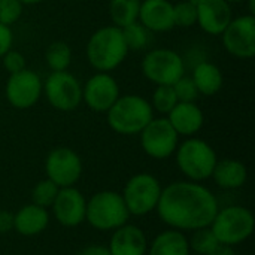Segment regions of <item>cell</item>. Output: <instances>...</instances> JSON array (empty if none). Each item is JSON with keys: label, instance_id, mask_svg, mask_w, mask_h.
I'll return each instance as SVG.
<instances>
[{"label": "cell", "instance_id": "obj_1", "mask_svg": "<svg viewBox=\"0 0 255 255\" xmlns=\"http://www.w3.org/2000/svg\"><path fill=\"white\" fill-rule=\"evenodd\" d=\"M157 209L166 224L184 230H197L212 224L218 203L214 194L202 185L175 182L161 191Z\"/></svg>", "mask_w": 255, "mask_h": 255}, {"label": "cell", "instance_id": "obj_2", "mask_svg": "<svg viewBox=\"0 0 255 255\" xmlns=\"http://www.w3.org/2000/svg\"><path fill=\"white\" fill-rule=\"evenodd\" d=\"M127 52L128 48L124 42L123 30L117 25L99 28L87 45L88 61L99 72H109L118 67L127 57Z\"/></svg>", "mask_w": 255, "mask_h": 255}, {"label": "cell", "instance_id": "obj_3", "mask_svg": "<svg viewBox=\"0 0 255 255\" xmlns=\"http://www.w3.org/2000/svg\"><path fill=\"white\" fill-rule=\"evenodd\" d=\"M151 120L152 106L148 100L134 94L118 97L108 111V123L120 134L140 133Z\"/></svg>", "mask_w": 255, "mask_h": 255}, {"label": "cell", "instance_id": "obj_4", "mask_svg": "<svg viewBox=\"0 0 255 255\" xmlns=\"http://www.w3.org/2000/svg\"><path fill=\"white\" fill-rule=\"evenodd\" d=\"M211 230L221 245H236L251 236L254 217L245 208L230 206L217 212Z\"/></svg>", "mask_w": 255, "mask_h": 255}, {"label": "cell", "instance_id": "obj_5", "mask_svg": "<svg viewBox=\"0 0 255 255\" xmlns=\"http://www.w3.org/2000/svg\"><path fill=\"white\" fill-rule=\"evenodd\" d=\"M85 217L93 227L99 230H112L124 226L128 218V209L120 194L103 191L91 197L87 205Z\"/></svg>", "mask_w": 255, "mask_h": 255}, {"label": "cell", "instance_id": "obj_6", "mask_svg": "<svg viewBox=\"0 0 255 255\" xmlns=\"http://www.w3.org/2000/svg\"><path fill=\"white\" fill-rule=\"evenodd\" d=\"M179 169L194 181H203L209 178L217 164L215 151L200 139L185 140L176 155Z\"/></svg>", "mask_w": 255, "mask_h": 255}, {"label": "cell", "instance_id": "obj_7", "mask_svg": "<svg viewBox=\"0 0 255 255\" xmlns=\"http://www.w3.org/2000/svg\"><path fill=\"white\" fill-rule=\"evenodd\" d=\"M142 72L157 85H173L184 76V60L172 49H152L142 61Z\"/></svg>", "mask_w": 255, "mask_h": 255}, {"label": "cell", "instance_id": "obj_8", "mask_svg": "<svg viewBox=\"0 0 255 255\" xmlns=\"http://www.w3.org/2000/svg\"><path fill=\"white\" fill-rule=\"evenodd\" d=\"M45 94L52 108L69 112L79 106L82 100V87L69 72H52L45 81Z\"/></svg>", "mask_w": 255, "mask_h": 255}, {"label": "cell", "instance_id": "obj_9", "mask_svg": "<svg viewBox=\"0 0 255 255\" xmlns=\"http://www.w3.org/2000/svg\"><path fill=\"white\" fill-rule=\"evenodd\" d=\"M160 194L161 188L158 181L148 173H140L128 181L123 199L128 214L145 215L157 206Z\"/></svg>", "mask_w": 255, "mask_h": 255}, {"label": "cell", "instance_id": "obj_10", "mask_svg": "<svg viewBox=\"0 0 255 255\" xmlns=\"http://www.w3.org/2000/svg\"><path fill=\"white\" fill-rule=\"evenodd\" d=\"M223 34V43L227 52L239 58H253L255 55V16L242 15L230 21Z\"/></svg>", "mask_w": 255, "mask_h": 255}, {"label": "cell", "instance_id": "obj_11", "mask_svg": "<svg viewBox=\"0 0 255 255\" xmlns=\"http://www.w3.org/2000/svg\"><path fill=\"white\" fill-rule=\"evenodd\" d=\"M140 133V143L143 151L154 158H166L176 148L178 133L167 118H152Z\"/></svg>", "mask_w": 255, "mask_h": 255}, {"label": "cell", "instance_id": "obj_12", "mask_svg": "<svg viewBox=\"0 0 255 255\" xmlns=\"http://www.w3.org/2000/svg\"><path fill=\"white\" fill-rule=\"evenodd\" d=\"M40 78L28 69L12 73L7 79L6 99L16 109H28L36 105L40 97Z\"/></svg>", "mask_w": 255, "mask_h": 255}, {"label": "cell", "instance_id": "obj_13", "mask_svg": "<svg viewBox=\"0 0 255 255\" xmlns=\"http://www.w3.org/2000/svg\"><path fill=\"white\" fill-rule=\"evenodd\" d=\"M82 172V164L78 154L69 148H57L46 158V173L49 181L57 187L73 185Z\"/></svg>", "mask_w": 255, "mask_h": 255}, {"label": "cell", "instance_id": "obj_14", "mask_svg": "<svg viewBox=\"0 0 255 255\" xmlns=\"http://www.w3.org/2000/svg\"><path fill=\"white\" fill-rule=\"evenodd\" d=\"M118 97L120 87L117 81L105 72L91 76L82 88V99L96 112H108Z\"/></svg>", "mask_w": 255, "mask_h": 255}, {"label": "cell", "instance_id": "obj_15", "mask_svg": "<svg viewBox=\"0 0 255 255\" xmlns=\"http://www.w3.org/2000/svg\"><path fill=\"white\" fill-rule=\"evenodd\" d=\"M197 22L209 34L218 36L230 24L232 7L226 0H197Z\"/></svg>", "mask_w": 255, "mask_h": 255}, {"label": "cell", "instance_id": "obj_16", "mask_svg": "<svg viewBox=\"0 0 255 255\" xmlns=\"http://www.w3.org/2000/svg\"><path fill=\"white\" fill-rule=\"evenodd\" d=\"M52 205H54V214L63 226L75 227L81 224L85 218V211H87L85 199L78 190L72 187H66L61 191H58Z\"/></svg>", "mask_w": 255, "mask_h": 255}, {"label": "cell", "instance_id": "obj_17", "mask_svg": "<svg viewBox=\"0 0 255 255\" xmlns=\"http://www.w3.org/2000/svg\"><path fill=\"white\" fill-rule=\"evenodd\" d=\"M137 19L148 31H169L175 27L173 4L169 0H143Z\"/></svg>", "mask_w": 255, "mask_h": 255}, {"label": "cell", "instance_id": "obj_18", "mask_svg": "<svg viewBox=\"0 0 255 255\" xmlns=\"http://www.w3.org/2000/svg\"><path fill=\"white\" fill-rule=\"evenodd\" d=\"M167 120L178 134L191 136L202 128L203 112L194 102H178Z\"/></svg>", "mask_w": 255, "mask_h": 255}, {"label": "cell", "instance_id": "obj_19", "mask_svg": "<svg viewBox=\"0 0 255 255\" xmlns=\"http://www.w3.org/2000/svg\"><path fill=\"white\" fill-rule=\"evenodd\" d=\"M145 235L134 226H121L111 239V255H145Z\"/></svg>", "mask_w": 255, "mask_h": 255}, {"label": "cell", "instance_id": "obj_20", "mask_svg": "<svg viewBox=\"0 0 255 255\" xmlns=\"http://www.w3.org/2000/svg\"><path fill=\"white\" fill-rule=\"evenodd\" d=\"M48 224V214L37 205L24 206L13 217V227L22 236H34L40 233Z\"/></svg>", "mask_w": 255, "mask_h": 255}, {"label": "cell", "instance_id": "obj_21", "mask_svg": "<svg viewBox=\"0 0 255 255\" xmlns=\"http://www.w3.org/2000/svg\"><path fill=\"white\" fill-rule=\"evenodd\" d=\"M193 81L203 96H214L223 87V73L218 66L209 61H202L193 72Z\"/></svg>", "mask_w": 255, "mask_h": 255}, {"label": "cell", "instance_id": "obj_22", "mask_svg": "<svg viewBox=\"0 0 255 255\" xmlns=\"http://www.w3.org/2000/svg\"><path fill=\"white\" fill-rule=\"evenodd\" d=\"M215 182L223 188H239L247 181V167L236 160L217 161L212 172Z\"/></svg>", "mask_w": 255, "mask_h": 255}, {"label": "cell", "instance_id": "obj_23", "mask_svg": "<svg viewBox=\"0 0 255 255\" xmlns=\"http://www.w3.org/2000/svg\"><path fill=\"white\" fill-rule=\"evenodd\" d=\"M149 255H188V242L179 232H164L151 245Z\"/></svg>", "mask_w": 255, "mask_h": 255}, {"label": "cell", "instance_id": "obj_24", "mask_svg": "<svg viewBox=\"0 0 255 255\" xmlns=\"http://www.w3.org/2000/svg\"><path fill=\"white\" fill-rule=\"evenodd\" d=\"M142 0H111L109 3V15L112 22L123 28L139 18Z\"/></svg>", "mask_w": 255, "mask_h": 255}, {"label": "cell", "instance_id": "obj_25", "mask_svg": "<svg viewBox=\"0 0 255 255\" xmlns=\"http://www.w3.org/2000/svg\"><path fill=\"white\" fill-rule=\"evenodd\" d=\"M72 51L64 42H54L46 49V63L52 72H63L69 67Z\"/></svg>", "mask_w": 255, "mask_h": 255}, {"label": "cell", "instance_id": "obj_26", "mask_svg": "<svg viewBox=\"0 0 255 255\" xmlns=\"http://www.w3.org/2000/svg\"><path fill=\"white\" fill-rule=\"evenodd\" d=\"M128 49H142L148 43V30L137 21L121 28Z\"/></svg>", "mask_w": 255, "mask_h": 255}, {"label": "cell", "instance_id": "obj_27", "mask_svg": "<svg viewBox=\"0 0 255 255\" xmlns=\"http://www.w3.org/2000/svg\"><path fill=\"white\" fill-rule=\"evenodd\" d=\"M178 103V97L175 94L173 85H158L152 96L154 108L161 114H169L175 105Z\"/></svg>", "mask_w": 255, "mask_h": 255}, {"label": "cell", "instance_id": "obj_28", "mask_svg": "<svg viewBox=\"0 0 255 255\" xmlns=\"http://www.w3.org/2000/svg\"><path fill=\"white\" fill-rule=\"evenodd\" d=\"M173 22L179 27H191L197 22L196 1H179L173 4Z\"/></svg>", "mask_w": 255, "mask_h": 255}, {"label": "cell", "instance_id": "obj_29", "mask_svg": "<svg viewBox=\"0 0 255 255\" xmlns=\"http://www.w3.org/2000/svg\"><path fill=\"white\" fill-rule=\"evenodd\" d=\"M218 245H220L218 239L215 238L212 230H209L206 227L197 229V232L194 233V236L191 239V248L199 254L209 255Z\"/></svg>", "mask_w": 255, "mask_h": 255}, {"label": "cell", "instance_id": "obj_30", "mask_svg": "<svg viewBox=\"0 0 255 255\" xmlns=\"http://www.w3.org/2000/svg\"><path fill=\"white\" fill-rule=\"evenodd\" d=\"M57 194H58V187L52 181L46 179V181L39 182L34 187L33 202H34V205H37L40 208H46V206H51L54 203Z\"/></svg>", "mask_w": 255, "mask_h": 255}, {"label": "cell", "instance_id": "obj_31", "mask_svg": "<svg viewBox=\"0 0 255 255\" xmlns=\"http://www.w3.org/2000/svg\"><path fill=\"white\" fill-rule=\"evenodd\" d=\"M175 94L178 97V102H194L199 97V90L193 81V78L182 76L173 84Z\"/></svg>", "mask_w": 255, "mask_h": 255}, {"label": "cell", "instance_id": "obj_32", "mask_svg": "<svg viewBox=\"0 0 255 255\" xmlns=\"http://www.w3.org/2000/svg\"><path fill=\"white\" fill-rule=\"evenodd\" d=\"M22 13V3L19 0H0V22L10 25L18 21Z\"/></svg>", "mask_w": 255, "mask_h": 255}, {"label": "cell", "instance_id": "obj_33", "mask_svg": "<svg viewBox=\"0 0 255 255\" xmlns=\"http://www.w3.org/2000/svg\"><path fill=\"white\" fill-rule=\"evenodd\" d=\"M3 66L4 69L12 75L16 72H21L25 69V58L22 57V54H19L18 51H12L9 49L3 57Z\"/></svg>", "mask_w": 255, "mask_h": 255}, {"label": "cell", "instance_id": "obj_34", "mask_svg": "<svg viewBox=\"0 0 255 255\" xmlns=\"http://www.w3.org/2000/svg\"><path fill=\"white\" fill-rule=\"evenodd\" d=\"M12 40H13V36H12L10 27L0 22V58L10 49Z\"/></svg>", "mask_w": 255, "mask_h": 255}, {"label": "cell", "instance_id": "obj_35", "mask_svg": "<svg viewBox=\"0 0 255 255\" xmlns=\"http://www.w3.org/2000/svg\"><path fill=\"white\" fill-rule=\"evenodd\" d=\"M13 229V215L7 211H0V233H7Z\"/></svg>", "mask_w": 255, "mask_h": 255}, {"label": "cell", "instance_id": "obj_36", "mask_svg": "<svg viewBox=\"0 0 255 255\" xmlns=\"http://www.w3.org/2000/svg\"><path fill=\"white\" fill-rule=\"evenodd\" d=\"M79 255H111V253L103 247H88Z\"/></svg>", "mask_w": 255, "mask_h": 255}, {"label": "cell", "instance_id": "obj_37", "mask_svg": "<svg viewBox=\"0 0 255 255\" xmlns=\"http://www.w3.org/2000/svg\"><path fill=\"white\" fill-rule=\"evenodd\" d=\"M209 255H238L229 245H218Z\"/></svg>", "mask_w": 255, "mask_h": 255}, {"label": "cell", "instance_id": "obj_38", "mask_svg": "<svg viewBox=\"0 0 255 255\" xmlns=\"http://www.w3.org/2000/svg\"><path fill=\"white\" fill-rule=\"evenodd\" d=\"M22 4H37V3H42L43 0H19Z\"/></svg>", "mask_w": 255, "mask_h": 255}, {"label": "cell", "instance_id": "obj_39", "mask_svg": "<svg viewBox=\"0 0 255 255\" xmlns=\"http://www.w3.org/2000/svg\"><path fill=\"white\" fill-rule=\"evenodd\" d=\"M226 1H229V3H232V1H242V0H226Z\"/></svg>", "mask_w": 255, "mask_h": 255}]
</instances>
